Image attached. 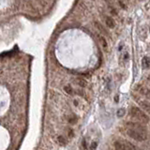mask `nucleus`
Returning <instances> with one entry per match:
<instances>
[{
	"label": "nucleus",
	"instance_id": "2eb2a0df",
	"mask_svg": "<svg viewBox=\"0 0 150 150\" xmlns=\"http://www.w3.org/2000/svg\"><path fill=\"white\" fill-rule=\"evenodd\" d=\"M118 3H119V6L122 8H124V9H126V8H127V6L124 4V2H123L122 0H119V1H118Z\"/></svg>",
	"mask_w": 150,
	"mask_h": 150
},
{
	"label": "nucleus",
	"instance_id": "0eeeda50",
	"mask_svg": "<svg viewBox=\"0 0 150 150\" xmlns=\"http://www.w3.org/2000/svg\"><path fill=\"white\" fill-rule=\"evenodd\" d=\"M98 41H99V42L101 43V45H102V47H103V49L107 50V48H108V44H107V41H106V39H105V38L102 37L101 35H99V34L98 35Z\"/></svg>",
	"mask_w": 150,
	"mask_h": 150
},
{
	"label": "nucleus",
	"instance_id": "a211bd4d",
	"mask_svg": "<svg viewBox=\"0 0 150 150\" xmlns=\"http://www.w3.org/2000/svg\"><path fill=\"white\" fill-rule=\"evenodd\" d=\"M96 145H97V143H93L92 145H91V150H94L96 148Z\"/></svg>",
	"mask_w": 150,
	"mask_h": 150
},
{
	"label": "nucleus",
	"instance_id": "9b49d317",
	"mask_svg": "<svg viewBox=\"0 0 150 150\" xmlns=\"http://www.w3.org/2000/svg\"><path fill=\"white\" fill-rule=\"evenodd\" d=\"M64 90H65V92L68 95H72L73 94V89L71 87V85H66L65 87H64Z\"/></svg>",
	"mask_w": 150,
	"mask_h": 150
},
{
	"label": "nucleus",
	"instance_id": "6e6552de",
	"mask_svg": "<svg viewBox=\"0 0 150 150\" xmlns=\"http://www.w3.org/2000/svg\"><path fill=\"white\" fill-rule=\"evenodd\" d=\"M95 26L97 27V29H98L101 33H102V34H107L106 29L104 28V26L101 25L99 22H95Z\"/></svg>",
	"mask_w": 150,
	"mask_h": 150
},
{
	"label": "nucleus",
	"instance_id": "4468645a",
	"mask_svg": "<svg viewBox=\"0 0 150 150\" xmlns=\"http://www.w3.org/2000/svg\"><path fill=\"white\" fill-rule=\"evenodd\" d=\"M124 114H125V109H120L119 111L117 112V115L119 116V117L123 116V115H124Z\"/></svg>",
	"mask_w": 150,
	"mask_h": 150
},
{
	"label": "nucleus",
	"instance_id": "f03ea898",
	"mask_svg": "<svg viewBox=\"0 0 150 150\" xmlns=\"http://www.w3.org/2000/svg\"><path fill=\"white\" fill-rule=\"evenodd\" d=\"M126 133L128 134V136L131 137V139L136 140L138 142H143V141H145L147 139V133L131 129V128H126Z\"/></svg>",
	"mask_w": 150,
	"mask_h": 150
},
{
	"label": "nucleus",
	"instance_id": "ddd939ff",
	"mask_svg": "<svg viewBox=\"0 0 150 150\" xmlns=\"http://www.w3.org/2000/svg\"><path fill=\"white\" fill-rule=\"evenodd\" d=\"M143 94L145 95V97L150 99V89H145V91H143Z\"/></svg>",
	"mask_w": 150,
	"mask_h": 150
},
{
	"label": "nucleus",
	"instance_id": "39448f33",
	"mask_svg": "<svg viewBox=\"0 0 150 150\" xmlns=\"http://www.w3.org/2000/svg\"><path fill=\"white\" fill-rule=\"evenodd\" d=\"M140 106L143 110H145L146 113H149L150 114V102L146 101H141L139 102Z\"/></svg>",
	"mask_w": 150,
	"mask_h": 150
},
{
	"label": "nucleus",
	"instance_id": "1a4fd4ad",
	"mask_svg": "<svg viewBox=\"0 0 150 150\" xmlns=\"http://www.w3.org/2000/svg\"><path fill=\"white\" fill-rule=\"evenodd\" d=\"M75 83H76L79 86H81V87H85L86 85H87L86 81H85V79H82V78H77V79L75 80Z\"/></svg>",
	"mask_w": 150,
	"mask_h": 150
},
{
	"label": "nucleus",
	"instance_id": "f257e3e1",
	"mask_svg": "<svg viewBox=\"0 0 150 150\" xmlns=\"http://www.w3.org/2000/svg\"><path fill=\"white\" fill-rule=\"evenodd\" d=\"M129 115L138 122L143 124H146L149 122V116L138 107H131L129 110Z\"/></svg>",
	"mask_w": 150,
	"mask_h": 150
},
{
	"label": "nucleus",
	"instance_id": "7ed1b4c3",
	"mask_svg": "<svg viewBox=\"0 0 150 150\" xmlns=\"http://www.w3.org/2000/svg\"><path fill=\"white\" fill-rule=\"evenodd\" d=\"M114 146L115 150H135V145H132L128 141L118 140L114 143Z\"/></svg>",
	"mask_w": 150,
	"mask_h": 150
},
{
	"label": "nucleus",
	"instance_id": "dca6fc26",
	"mask_svg": "<svg viewBox=\"0 0 150 150\" xmlns=\"http://www.w3.org/2000/svg\"><path fill=\"white\" fill-rule=\"evenodd\" d=\"M68 122L71 123V124H74V123H76V122H77V118L69 117V118H68Z\"/></svg>",
	"mask_w": 150,
	"mask_h": 150
},
{
	"label": "nucleus",
	"instance_id": "9d476101",
	"mask_svg": "<svg viewBox=\"0 0 150 150\" xmlns=\"http://www.w3.org/2000/svg\"><path fill=\"white\" fill-rule=\"evenodd\" d=\"M142 65L145 68H147L150 67V58L148 56H145L142 60Z\"/></svg>",
	"mask_w": 150,
	"mask_h": 150
},
{
	"label": "nucleus",
	"instance_id": "20e7f679",
	"mask_svg": "<svg viewBox=\"0 0 150 150\" xmlns=\"http://www.w3.org/2000/svg\"><path fill=\"white\" fill-rule=\"evenodd\" d=\"M126 128H131V129L147 133V128H145V126L143 123L140 122H127L126 123Z\"/></svg>",
	"mask_w": 150,
	"mask_h": 150
},
{
	"label": "nucleus",
	"instance_id": "6ab92c4d",
	"mask_svg": "<svg viewBox=\"0 0 150 150\" xmlns=\"http://www.w3.org/2000/svg\"><path fill=\"white\" fill-rule=\"evenodd\" d=\"M148 80H149V81H150V77H149V78H148Z\"/></svg>",
	"mask_w": 150,
	"mask_h": 150
},
{
	"label": "nucleus",
	"instance_id": "423d86ee",
	"mask_svg": "<svg viewBox=\"0 0 150 150\" xmlns=\"http://www.w3.org/2000/svg\"><path fill=\"white\" fill-rule=\"evenodd\" d=\"M105 24H106L107 26L110 28H114L115 25V21H114V19L110 16H105Z\"/></svg>",
	"mask_w": 150,
	"mask_h": 150
},
{
	"label": "nucleus",
	"instance_id": "f3484780",
	"mask_svg": "<svg viewBox=\"0 0 150 150\" xmlns=\"http://www.w3.org/2000/svg\"><path fill=\"white\" fill-rule=\"evenodd\" d=\"M68 136L71 137H73V131L71 129V128H68Z\"/></svg>",
	"mask_w": 150,
	"mask_h": 150
},
{
	"label": "nucleus",
	"instance_id": "f8f14e48",
	"mask_svg": "<svg viewBox=\"0 0 150 150\" xmlns=\"http://www.w3.org/2000/svg\"><path fill=\"white\" fill-rule=\"evenodd\" d=\"M57 142H58V144L61 145H64L67 144V141H66V139L63 136H58L57 137Z\"/></svg>",
	"mask_w": 150,
	"mask_h": 150
}]
</instances>
